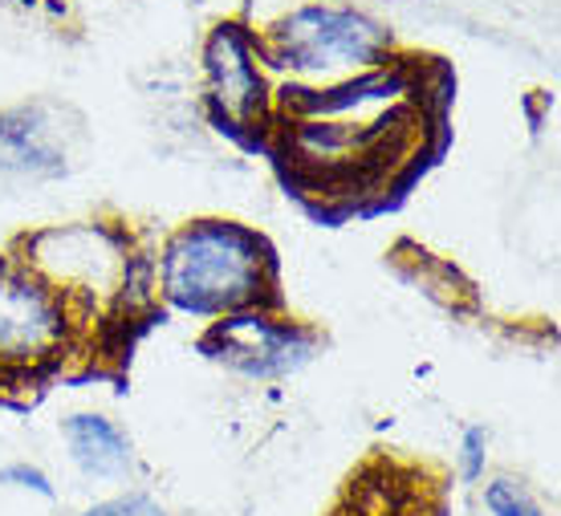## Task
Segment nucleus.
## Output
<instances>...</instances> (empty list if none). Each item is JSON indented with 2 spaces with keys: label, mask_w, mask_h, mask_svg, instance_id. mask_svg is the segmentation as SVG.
I'll list each match as a JSON object with an SVG mask.
<instances>
[{
  "label": "nucleus",
  "mask_w": 561,
  "mask_h": 516,
  "mask_svg": "<svg viewBox=\"0 0 561 516\" xmlns=\"http://www.w3.org/2000/svg\"><path fill=\"white\" fill-rule=\"evenodd\" d=\"M82 516H168L151 496H118V501H102Z\"/></svg>",
  "instance_id": "1a4fd4ad"
},
{
  "label": "nucleus",
  "mask_w": 561,
  "mask_h": 516,
  "mask_svg": "<svg viewBox=\"0 0 561 516\" xmlns=\"http://www.w3.org/2000/svg\"><path fill=\"white\" fill-rule=\"evenodd\" d=\"M273 37H277L280 61L306 73L375 66L391 42L387 28H379L370 16L351 13V9H322V4H309L285 16Z\"/></svg>",
  "instance_id": "f03ea898"
},
{
  "label": "nucleus",
  "mask_w": 561,
  "mask_h": 516,
  "mask_svg": "<svg viewBox=\"0 0 561 516\" xmlns=\"http://www.w3.org/2000/svg\"><path fill=\"white\" fill-rule=\"evenodd\" d=\"M66 309L28 268L0 261V370L45 363L61 349Z\"/></svg>",
  "instance_id": "7ed1b4c3"
},
{
  "label": "nucleus",
  "mask_w": 561,
  "mask_h": 516,
  "mask_svg": "<svg viewBox=\"0 0 561 516\" xmlns=\"http://www.w3.org/2000/svg\"><path fill=\"white\" fill-rule=\"evenodd\" d=\"M0 168L49 175L61 168V151L49 142V126L37 111L0 114Z\"/></svg>",
  "instance_id": "423d86ee"
},
{
  "label": "nucleus",
  "mask_w": 561,
  "mask_h": 516,
  "mask_svg": "<svg viewBox=\"0 0 561 516\" xmlns=\"http://www.w3.org/2000/svg\"><path fill=\"white\" fill-rule=\"evenodd\" d=\"M489 447V432L484 427H468L463 432V451H460V468H463V480H480L484 475V451Z\"/></svg>",
  "instance_id": "9d476101"
},
{
  "label": "nucleus",
  "mask_w": 561,
  "mask_h": 516,
  "mask_svg": "<svg viewBox=\"0 0 561 516\" xmlns=\"http://www.w3.org/2000/svg\"><path fill=\"white\" fill-rule=\"evenodd\" d=\"M265 240L237 223L204 220L183 228L163 256V289L187 313H232L256 306L268 273Z\"/></svg>",
  "instance_id": "f257e3e1"
},
{
  "label": "nucleus",
  "mask_w": 561,
  "mask_h": 516,
  "mask_svg": "<svg viewBox=\"0 0 561 516\" xmlns=\"http://www.w3.org/2000/svg\"><path fill=\"white\" fill-rule=\"evenodd\" d=\"M66 439L78 468L90 475H123L130 463L127 435L102 415H73L66 418Z\"/></svg>",
  "instance_id": "0eeeda50"
},
{
  "label": "nucleus",
  "mask_w": 561,
  "mask_h": 516,
  "mask_svg": "<svg viewBox=\"0 0 561 516\" xmlns=\"http://www.w3.org/2000/svg\"><path fill=\"white\" fill-rule=\"evenodd\" d=\"M211 102L232 126H261L265 118V82L256 73L253 45L240 25H220L208 42Z\"/></svg>",
  "instance_id": "39448f33"
},
{
  "label": "nucleus",
  "mask_w": 561,
  "mask_h": 516,
  "mask_svg": "<svg viewBox=\"0 0 561 516\" xmlns=\"http://www.w3.org/2000/svg\"><path fill=\"white\" fill-rule=\"evenodd\" d=\"M4 480H9V484H21V489L42 492V496H54L49 480H45V475L37 472V468H25V463H16V468H4Z\"/></svg>",
  "instance_id": "9b49d317"
},
{
  "label": "nucleus",
  "mask_w": 561,
  "mask_h": 516,
  "mask_svg": "<svg viewBox=\"0 0 561 516\" xmlns=\"http://www.w3.org/2000/svg\"><path fill=\"white\" fill-rule=\"evenodd\" d=\"M484 504H489L492 516H546L541 513V504L529 496V489L520 484V480H492L489 489H484Z\"/></svg>",
  "instance_id": "6e6552de"
},
{
  "label": "nucleus",
  "mask_w": 561,
  "mask_h": 516,
  "mask_svg": "<svg viewBox=\"0 0 561 516\" xmlns=\"http://www.w3.org/2000/svg\"><path fill=\"white\" fill-rule=\"evenodd\" d=\"M204 349L244 375H285L306 363L313 342L301 330L265 318V313H237L211 325Z\"/></svg>",
  "instance_id": "20e7f679"
}]
</instances>
